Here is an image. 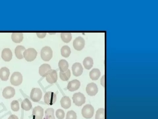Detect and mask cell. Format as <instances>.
Instances as JSON below:
<instances>
[{
  "label": "cell",
  "instance_id": "30",
  "mask_svg": "<svg viewBox=\"0 0 158 119\" xmlns=\"http://www.w3.org/2000/svg\"><path fill=\"white\" fill-rule=\"evenodd\" d=\"M11 109L14 112H18L20 109V105L17 100H13L11 102Z\"/></svg>",
  "mask_w": 158,
  "mask_h": 119
},
{
  "label": "cell",
  "instance_id": "19",
  "mask_svg": "<svg viewBox=\"0 0 158 119\" xmlns=\"http://www.w3.org/2000/svg\"><path fill=\"white\" fill-rule=\"evenodd\" d=\"M26 48L23 46H18L15 50L16 56L18 59H21L23 58V53L25 51Z\"/></svg>",
  "mask_w": 158,
  "mask_h": 119
},
{
  "label": "cell",
  "instance_id": "6",
  "mask_svg": "<svg viewBox=\"0 0 158 119\" xmlns=\"http://www.w3.org/2000/svg\"><path fill=\"white\" fill-rule=\"evenodd\" d=\"M56 100V94L53 92H48L45 94L44 96L45 103L48 105H52L55 104Z\"/></svg>",
  "mask_w": 158,
  "mask_h": 119
},
{
  "label": "cell",
  "instance_id": "12",
  "mask_svg": "<svg viewBox=\"0 0 158 119\" xmlns=\"http://www.w3.org/2000/svg\"><path fill=\"white\" fill-rule=\"evenodd\" d=\"M86 91L90 96H95L98 92V88L96 84L91 83L87 85Z\"/></svg>",
  "mask_w": 158,
  "mask_h": 119
},
{
  "label": "cell",
  "instance_id": "28",
  "mask_svg": "<svg viewBox=\"0 0 158 119\" xmlns=\"http://www.w3.org/2000/svg\"><path fill=\"white\" fill-rule=\"evenodd\" d=\"M61 38L65 43H69L72 39V36L70 33H62L61 34Z\"/></svg>",
  "mask_w": 158,
  "mask_h": 119
},
{
  "label": "cell",
  "instance_id": "25",
  "mask_svg": "<svg viewBox=\"0 0 158 119\" xmlns=\"http://www.w3.org/2000/svg\"><path fill=\"white\" fill-rule=\"evenodd\" d=\"M45 115L43 119H55L54 110L52 108L47 109L45 111Z\"/></svg>",
  "mask_w": 158,
  "mask_h": 119
},
{
  "label": "cell",
  "instance_id": "18",
  "mask_svg": "<svg viewBox=\"0 0 158 119\" xmlns=\"http://www.w3.org/2000/svg\"><path fill=\"white\" fill-rule=\"evenodd\" d=\"M60 102L62 107L64 109H68L71 106V100L68 96H65L62 97Z\"/></svg>",
  "mask_w": 158,
  "mask_h": 119
},
{
  "label": "cell",
  "instance_id": "1",
  "mask_svg": "<svg viewBox=\"0 0 158 119\" xmlns=\"http://www.w3.org/2000/svg\"><path fill=\"white\" fill-rule=\"evenodd\" d=\"M53 52L51 48L49 46H45L42 49L41 52V59L45 61H49L52 58Z\"/></svg>",
  "mask_w": 158,
  "mask_h": 119
},
{
  "label": "cell",
  "instance_id": "3",
  "mask_svg": "<svg viewBox=\"0 0 158 119\" xmlns=\"http://www.w3.org/2000/svg\"><path fill=\"white\" fill-rule=\"evenodd\" d=\"M94 107L90 104L85 105L82 110V115L83 117L86 119L92 118L94 115Z\"/></svg>",
  "mask_w": 158,
  "mask_h": 119
},
{
  "label": "cell",
  "instance_id": "2",
  "mask_svg": "<svg viewBox=\"0 0 158 119\" xmlns=\"http://www.w3.org/2000/svg\"><path fill=\"white\" fill-rule=\"evenodd\" d=\"M37 52L34 49L30 48L24 51L23 56L26 60L28 61H34L36 58Z\"/></svg>",
  "mask_w": 158,
  "mask_h": 119
},
{
  "label": "cell",
  "instance_id": "10",
  "mask_svg": "<svg viewBox=\"0 0 158 119\" xmlns=\"http://www.w3.org/2000/svg\"><path fill=\"white\" fill-rule=\"evenodd\" d=\"M15 94V89L11 87H8L5 88L2 93L3 97L6 99H10L13 98Z\"/></svg>",
  "mask_w": 158,
  "mask_h": 119
},
{
  "label": "cell",
  "instance_id": "14",
  "mask_svg": "<svg viewBox=\"0 0 158 119\" xmlns=\"http://www.w3.org/2000/svg\"><path fill=\"white\" fill-rule=\"evenodd\" d=\"M80 86V82L77 80H74L69 82L67 88L69 91L74 92L78 89Z\"/></svg>",
  "mask_w": 158,
  "mask_h": 119
},
{
  "label": "cell",
  "instance_id": "32",
  "mask_svg": "<svg viewBox=\"0 0 158 119\" xmlns=\"http://www.w3.org/2000/svg\"><path fill=\"white\" fill-rule=\"evenodd\" d=\"M56 116L58 119H64L65 113L64 111L61 109L57 110L56 112Z\"/></svg>",
  "mask_w": 158,
  "mask_h": 119
},
{
  "label": "cell",
  "instance_id": "29",
  "mask_svg": "<svg viewBox=\"0 0 158 119\" xmlns=\"http://www.w3.org/2000/svg\"><path fill=\"white\" fill-rule=\"evenodd\" d=\"M95 119H105V110L103 108L99 109L95 115Z\"/></svg>",
  "mask_w": 158,
  "mask_h": 119
},
{
  "label": "cell",
  "instance_id": "21",
  "mask_svg": "<svg viewBox=\"0 0 158 119\" xmlns=\"http://www.w3.org/2000/svg\"><path fill=\"white\" fill-rule=\"evenodd\" d=\"M59 66L60 71L64 72L68 69L69 65L67 61L64 59H62L59 61Z\"/></svg>",
  "mask_w": 158,
  "mask_h": 119
},
{
  "label": "cell",
  "instance_id": "23",
  "mask_svg": "<svg viewBox=\"0 0 158 119\" xmlns=\"http://www.w3.org/2000/svg\"><path fill=\"white\" fill-rule=\"evenodd\" d=\"M21 105L22 108L27 111L30 110L32 108L31 102L27 98H26L22 102Z\"/></svg>",
  "mask_w": 158,
  "mask_h": 119
},
{
  "label": "cell",
  "instance_id": "4",
  "mask_svg": "<svg viewBox=\"0 0 158 119\" xmlns=\"http://www.w3.org/2000/svg\"><path fill=\"white\" fill-rule=\"evenodd\" d=\"M72 99L74 103L77 106H81L86 102V98L84 94L80 92L74 93Z\"/></svg>",
  "mask_w": 158,
  "mask_h": 119
},
{
  "label": "cell",
  "instance_id": "9",
  "mask_svg": "<svg viewBox=\"0 0 158 119\" xmlns=\"http://www.w3.org/2000/svg\"><path fill=\"white\" fill-rule=\"evenodd\" d=\"M85 40L81 37L79 36L74 40L73 42V46L76 50L81 51L84 47Z\"/></svg>",
  "mask_w": 158,
  "mask_h": 119
},
{
  "label": "cell",
  "instance_id": "17",
  "mask_svg": "<svg viewBox=\"0 0 158 119\" xmlns=\"http://www.w3.org/2000/svg\"><path fill=\"white\" fill-rule=\"evenodd\" d=\"M51 69L50 65L46 64H43L39 67V74L41 76L45 77L48 72Z\"/></svg>",
  "mask_w": 158,
  "mask_h": 119
},
{
  "label": "cell",
  "instance_id": "22",
  "mask_svg": "<svg viewBox=\"0 0 158 119\" xmlns=\"http://www.w3.org/2000/svg\"><path fill=\"white\" fill-rule=\"evenodd\" d=\"M11 38L13 42L16 43H20L23 39V35L22 33H13Z\"/></svg>",
  "mask_w": 158,
  "mask_h": 119
},
{
  "label": "cell",
  "instance_id": "31",
  "mask_svg": "<svg viewBox=\"0 0 158 119\" xmlns=\"http://www.w3.org/2000/svg\"><path fill=\"white\" fill-rule=\"evenodd\" d=\"M76 113L73 110L69 111L66 115V119H77Z\"/></svg>",
  "mask_w": 158,
  "mask_h": 119
},
{
  "label": "cell",
  "instance_id": "20",
  "mask_svg": "<svg viewBox=\"0 0 158 119\" xmlns=\"http://www.w3.org/2000/svg\"><path fill=\"white\" fill-rule=\"evenodd\" d=\"M100 75V71L97 69H93L90 71L89 73L90 78L93 80H98Z\"/></svg>",
  "mask_w": 158,
  "mask_h": 119
},
{
  "label": "cell",
  "instance_id": "5",
  "mask_svg": "<svg viewBox=\"0 0 158 119\" xmlns=\"http://www.w3.org/2000/svg\"><path fill=\"white\" fill-rule=\"evenodd\" d=\"M23 80V76L21 73L19 72H14L10 78L11 84L14 86H18L21 84Z\"/></svg>",
  "mask_w": 158,
  "mask_h": 119
},
{
  "label": "cell",
  "instance_id": "35",
  "mask_svg": "<svg viewBox=\"0 0 158 119\" xmlns=\"http://www.w3.org/2000/svg\"><path fill=\"white\" fill-rule=\"evenodd\" d=\"M101 84L103 87H105V76H102L101 79Z\"/></svg>",
  "mask_w": 158,
  "mask_h": 119
},
{
  "label": "cell",
  "instance_id": "7",
  "mask_svg": "<svg viewBox=\"0 0 158 119\" xmlns=\"http://www.w3.org/2000/svg\"><path fill=\"white\" fill-rule=\"evenodd\" d=\"M42 96V92L39 88H35L32 89L30 97L33 102H39L41 99Z\"/></svg>",
  "mask_w": 158,
  "mask_h": 119
},
{
  "label": "cell",
  "instance_id": "33",
  "mask_svg": "<svg viewBox=\"0 0 158 119\" xmlns=\"http://www.w3.org/2000/svg\"><path fill=\"white\" fill-rule=\"evenodd\" d=\"M47 34L46 33H37V35L39 38L43 39L45 37Z\"/></svg>",
  "mask_w": 158,
  "mask_h": 119
},
{
  "label": "cell",
  "instance_id": "34",
  "mask_svg": "<svg viewBox=\"0 0 158 119\" xmlns=\"http://www.w3.org/2000/svg\"><path fill=\"white\" fill-rule=\"evenodd\" d=\"M8 119H19V118L17 116L12 114L10 116Z\"/></svg>",
  "mask_w": 158,
  "mask_h": 119
},
{
  "label": "cell",
  "instance_id": "15",
  "mask_svg": "<svg viewBox=\"0 0 158 119\" xmlns=\"http://www.w3.org/2000/svg\"><path fill=\"white\" fill-rule=\"evenodd\" d=\"M10 74L9 69L6 67H3L0 69V78L3 81H7Z\"/></svg>",
  "mask_w": 158,
  "mask_h": 119
},
{
  "label": "cell",
  "instance_id": "16",
  "mask_svg": "<svg viewBox=\"0 0 158 119\" xmlns=\"http://www.w3.org/2000/svg\"><path fill=\"white\" fill-rule=\"evenodd\" d=\"M2 58L4 61H9L12 58V53L9 48L4 49L2 52Z\"/></svg>",
  "mask_w": 158,
  "mask_h": 119
},
{
  "label": "cell",
  "instance_id": "11",
  "mask_svg": "<svg viewBox=\"0 0 158 119\" xmlns=\"http://www.w3.org/2000/svg\"><path fill=\"white\" fill-rule=\"evenodd\" d=\"M32 116L34 119H42L44 116V109L39 106H36L33 110Z\"/></svg>",
  "mask_w": 158,
  "mask_h": 119
},
{
  "label": "cell",
  "instance_id": "26",
  "mask_svg": "<svg viewBox=\"0 0 158 119\" xmlns=\"http://www.w3.org/2000/svg\"><path fill=\"white\" fill-rule=\"evenodd\" d=\"M71 73L69 69L64 72H60V79L63 81H67L70 79Z\"/></svg>",
  "mask_w": 158,
  "mask_h": 119
},
{
  "label": "cell",
  "instance_id": "27",
  "mask_svg": "<svg viewBox=\"0 0 158 119\" xmlns=\"http://www.w3.org/2000/svg\"><path fill=\"white\" fill-rule=\"evenodd\" d=\"M61 54L62 56L67 58L71 53L70 48L67 46H64L61 49Z\"/></svg>",
  "mask_w": 158,
  "mask_h": 119
},
{
  "label": "cell",
  "instance_id": "13",
  "mask_svg": "<svg viewBox=\"0 0 158 119\" xmlns=\"http://www.w3.org/2000/svg\"><path fill=\"white\" fill-rule=\"evenodd\" d=\"M83 68L81 64L79 63H74L72 66L73 75L76 77L81 76L83 72Z\"/></svg>",
  "mask_w": 158,
  "mask_h": 119
},
{
  "label": "cell",
  "instance_id": "24",
  "mask_svg": "<svg viewBox=\"0 0 158 119\" xmlns=\"http://www.w3.org/2000/svg\"><path fill=\"white\" fill-rule=\"evenodd\" d=\"M93 63V59L90 57H87L83 61V64L85 68L88 70L90 69L92 67Z\"/></svg>",
  "mask_w": 158,
  "mask_h": 119
},
{
  "label": "cell",
  "instance_id": "8",
  "mask_svg": "<svg viewBox=\"0 0 158 119\" xmlns=\"http://www.w3.org/2000/svg\"><path fill=\"white\" fill-rule=\"evenodd\" d=\"M45 77L48 83L51 84H55L58 80L57 72L55 70L52 69L48 72Z\"/></svg>",
  "mask_w": 158,
  "mask_h": 119
}]
</instances>
